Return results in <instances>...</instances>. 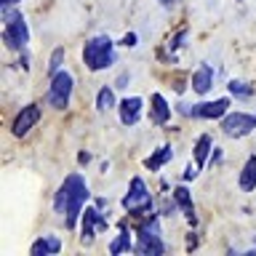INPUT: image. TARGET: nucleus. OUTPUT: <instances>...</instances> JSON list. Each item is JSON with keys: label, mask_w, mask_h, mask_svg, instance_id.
Returning a JSON list of instances; mask_svg holds the SVG:
<instances>
[{"label": "nucleus", "mask_w": 256, "mask_h": 256, "mask_svg": "<svg viewBox=\"0 0 256 256\" xmlns=\"http://www.w3.org/2000/svg\"><path fill=\"white\" fill-rule=\"evenodd\" d=\"M91 192H88V182L80 174H70L62 182V187L54 195V211L67 219V227L75 230L78 216H83V206L88 203Z\"/></svg>", "instance_id": "nucleus-1"}, {"label": "nucleus", "mask_w": 256, "mask_h": 256, "mask_svg": "<svg viewBox=\"0 0 256 256\" xmlns=\"http://www.w3.org/2000/svg\"><path fill=\"white\" fill-rule=\"evenodd\" d=\"M83 62L91 72L107 70L112 62H115V43H112L110 35H96L86 43L83 48Z\"/></svg>", "instance_id": "nucleus-2"}, {"label": "nucleus", "mask_w": 256, "mask_h": 256, "mask_svg": "<svg viewBox=\"0 0 256 256\" xmlns=\"http://www.w3.org/2000/svg\"><path fill=\"white\" fill-rule=\"evenodd\" d=\"M3 22H6V30H3L6 48H11V51H22V48L30 43V30H27L24 16L8 6V8H3Z\"/></svg>", "instance_id": "nucleus-3"}, {"label": "nucleus", "mask_w": 256, "mask_h": 256, "mask_svg": "<svg viewBox=\"0 0 256 256\" xmlns=\"http://www.w3.org/2000/svg\"><path fill=\"white\" fill-rule=\"evenodd\" d=\"M72 88H75V78L67 70H59L56 75H51V86L46 91V104L54 110H67L72 99Z\"/></svg>", "instance_id": "nucleus-4"}, {"label": "nucleus", "mask_w": 256, "mask_h": 256, "mask_svg": "<svg viewBox=\"0 0 256 256\" xmlns=\"http://www.w3.org/2000/svg\"><path fill=\"white\" fill-rule=\"evenodd\" d=\"M123 208L134 216H147L152 214L155 208V200H152L150 190L144 187V179L142 176H134L131 179V187H128V195L123 198Z\"/></svg>", "instance_id": "nucleus-5"}, {"label": "nucleus", "mask_w": 256, "mask_h": 256, "mask_svg": "<svg viewBox=\"0 0 256 256\" xmlns=\"http://www.w3.org/2000/svg\"><path fill=\"white\" fill-rule=\"evenodd\" d=\"M256 128V115L251 112H227L222 118V134L230 139H243Z\"/></svg>", "instance_id": "nucleus-6"}, {"label": "nucleus", "mask_w": 256, "mask_h": 256, "mask_svg": "<svg viewBox=\"0 0 256 256\" xmlns=\"http://www.w3.org/2000/svg\"><path fill=\"white\" fill-rule=\"evenodd\" d=\"M230 110V99H216V102H200V104H192L187 110V104H182V112L184 115H192V118H200V120H216V118H224Z\"/></svg>", "instance_id": "nucleus-7"}, {"label": "nucleus", "mask_w": 256, "mask_h": 256, "mask_svg": "<svg viewBox=\"0 0 256 256\" xmlns=\"http://www.w3.org/2000/svg\"><path fill=\"white\" fill-rule=\"evenodd\" d=\"M110 227V222L102 216V208H86L83 211V235H80V240H83L86 246H91L94 243V238H96V232H107Z\"/></svg>", "instance_id": "nucleus-8"}, {"label": "nucleus", "mask_w": 256, "mask_h": 256, "mask_svg": "<svg viewBox=\"0 0 256 256\" xmlns=\"http://www.w3.org/2000/svg\"><path fill=\"white\" fill-rule=\"evenodd\" d=\"M38 120H40V104H27V107H22L19 115L14 118L11 134L14 136H27L32 128L38 126Z\"/></svg>", "instance_id": "nucleus-9"}, {"label": "nucleus", "mask_w": 256, "mask_h": 256, "mask_svg": "<svg viewBox=\"0 0 256 256\" xmlns=\"http://www.w3.org/2000/svg\"><path fill=\"white\" fill-rule=\"evenodd\" d=\"M142 99L139 96H126L123 102L118 104V112H120V123L123 126H136L142 118Z\"/></svg>", "instance_id": "nucleus-10"}, {"label": "nucleus", "mask_w": 256, "mask_h": 256, "mask_svg": "<svg viewBox=\"0 0 256 256\" xmlns=\"http://www.w3.org/2000/svg\"><path fill=\"white\" fill-rule=\"evenodd\" d=\"M211 86H214V70H211V64H208V62H203L198 67V72L192 75V91L203 96V94L211 91Z\"/></svg>", "instance_id": "nucleus-11"}, {"label": "nucleus", "mask_w": 256, "mask_h": 256, "mask_svg": "<svg viewBox=\"0 0 256 256\" xmlns=\"http://www.w3.org/2000/svg\"><path fill=\"white\" fill-rule=\"evenodd\" d=\"M150 118L155 120L158 126H166L168 120H171V107H168V102L160 94L150 96Z\"/></svg>", "instance_id": "nucleus-12"}, {"label": "nucleus", "mask_w": 256, "mask_h": 256, "mask_svg": "<svg viewBox=\"0 0 256 256\" xmlns=\"http://www.w3.org/2000/svg\"><path fill=\"white\" fill-rule=\"evenodd\" d=\"M59 251H62V240L56 238V235L38 238L35 243H32V248H30L32 256H51V254H59Z\"/></svg>", "instance_id": "nucleus-13"}, {"label": "nucleus", "mask_w": 256, "mask_h": 256, "mask_svg": "<svg viewBox=\"0 0 256 256\" xmlns=\"http://www.w3.org/2000/svg\"><path fill=\"white\" fill-rule=\"evenodd\" d=\"M174 198H176V203H179L182 214L187 216V222L195 227V224H198V216H195V203H192L190 190H187V187H176V190H174Z\"/></svg>", "instance_id": "nucleus-14"}, {"label": "nucleus", "mask_w": 256, "mask_h": 256, "mask_svg": "<svg viewBox=\"0 0 256 256\" xmlns=\"http://www.w3.org/2000/svg\"><path fill=\"white\" fill-rule=\"evenodd\" d=\"M134 251L142 256H160V254H166V243H163V238H139Z\"/></svg>", "instance_id": "nucleus-15"}, {"label": "nucleus", "mask_w": 256, "mask_h": 256, "mask_svg": "<svg viewBox=\"0 0 256 256\" xmlns=\"http://www.w3.org/2000/svg\"><path fill=\"white\" fill-rule=\"evenodd\" d=\"M171 158H174V147H171V144H163V147H158L147 160H144V166H147L150 171H160V168H163Z\"/></svg>", "instance_id": "nucleus-16"}, {"label": "nucleus", "mask_w": 256, "mask_h": 256, "mask_svg": "<svg viewBox=\"0 0 256 256\" xmlns=\"http://www.w3.org/2000/svg\"><path fill=\"white\" fill-rule=\"evenodd\" d=\"M238 184H240V190H243V192L256 190V155H251V158L246 160V166H243V171H240Z\"/></svg>", "instance_id": "nucleus-17"}, {"label": "nucleus", "mask_w": 256, "mask_h": 256, "mask_svg": "<svg viewBox=\"0 0 256 256\" xmlns=\"http://www.w3.org/2000/svg\"><path fill=\"white\" fill-rule=\"evenodd\" d=\"M134 243H131V230H128L126 219L120 222V235L110 243V254H123V251H134Z\"/></svg>", "instance_id": "nucleus-18"}, {"label": "nucleus", "mask_w": 256, "mask_h": 256, "mask_svg": "<svg viewBox=\"0 0 256 256\" xmlns=\"http://www.w3.org/2000/svg\"><path fill=\"white\" fill-rule=\"evenodd\" d=\"M214 150V142H211V136L203 134V136H198V142H195V163L203 168L206 166V160H208V152Z\"/></svg>", "instance_id": "nucleus-19"}, {"label": "nucleus", "mask_w": 256, "mask_h": 256, "mask_svg": "<svg viewBox=\"0 0 256 256\" xmlns=\"http://www.w3.org/2000/svg\"><path fill=\"white\" fill-rule=\"evenodd\" d=\"M115 107V91H112L110 86H104L99 94H96V110L99 112H107V110H112Z\"/></svg>", "instance_id": "nucleus-20"}, {"label": "nucleus", "mask_w": 256, "mask_h": 256, "mask_svg": "<svg viewBox=\"0 0 256 256\" xmlns=\"http://www.w3.org/2000/svg\"><path fill=\"white\" fill-rule=\"evenodd\" d=\"M230 94L232 96H240V99H248V96H254V88L248 86V83H243V80H230Z\"/></svg>", "instance_id": "nucleus-21"}, {"label": "nucleus", "mask_w": 256, "mask_h": 256, "mask_svg": "<svg viewBox=\"0 0 256 256\" xmlns=\"http://www.w3.org/2000/svg\"><path fill=\"white\" fill-rule=\"evenodd\" d=\"M64 56H67V51H64V48H54L51 59H48V72H51V75H56V72L62 70V64H64Z\"/></svg>", "instance_id": "nucleus-22"}, {"label": "nucleus", "mask_w": 256, "mask_h": 256, "mask_svg": "<svg viewBox=\"0 0 256 256\" xmlns=\"http://www.w3.org/2000/svg\"><path fill=\"white\" fill-rule=\"evenodd\" d=\"M176 208H179V203H176V198H171V200H163V206H160V214L163 216H171V214H176Z\"/></svg>", "instance_id": "nucleus-23"}, {"label": "nucleus", "mask_w": 256, "mask_h": 256, "mask_svg": "<svg viewBox=\"0 0 256 256\" xmlns=\"http://www.w3.org/2000/svg\"><path fill=\"white\" fill-rule=\"evenodd\" d=\"M184 38H187V30H179L174 38H168V48H171V51H176V48L184 43Z\"/></svg>", "instance_id": "nucleus-24"}, {"label": "nucleus", "mask_w": 256, "mask_h": 256, "mask_svg": "<svg viewBox=\"0 0 256 256\" xmlns=\"http://www.w3.org/2000/svg\"><path fill=\"white\" fill-rule=\"evenodd\" d=\"M198 171H200V166L195 163V166H187V168H184V182H190V179H195V176H198Z\"/></svg>", "instance_id": "nucleus-25"}, {"label": "nucleus", "mask_w": 256, "mask_h": 256, "mask_svg": "<svg viewBox=\"0 0 256 256\" xmlns=\"http://www.w3.org/2000/svg\"><path fill=\"white\" fill-rule=\"evenodd\" d=\"M120 46H126V48H134L136 46V32H126L123 40H120Z\"/></svg>", "instance_id": "nucleus-26"}, {"label": "nucleus", "mask_w": 256, "mask_h": 256, "mask_svg": "<svg viewBox=\"0 0 256 256\" xmlns=\"http://www.w3.org/2000/svg\"><path fill=\"white\" fill-rule=\"evenodd\" d=\"M219 160H222V150H219V147H214V150H211V158H208V163L214 166V163H219Z\"/></svg>", "instance_id": "nucleus-27"}, {"label": "nucleus", "mask_w": 256, "mask_h": 256, "mask_svg": "<svg viewBox=\"0 0 256 256\" xmlns=\"http://www.w3.org/2000/svg\"><path fill=\"white\" fill-rule=\"evenodd\" d=\"M19 67H22V70H30V56H27V54L19 56Z\"/></svg>", "instance_id": "nucleus-28"}, {"label": "nucleus", "mask_w": 256, "mask_h": 256, "mask_svg": "<svg viewBox=\"0 0 256 256\" xmlns=\"http://www.w3.org/2000/svg\"><path fill=\"white\" fill-rule=\"evenodd\" d=\"M128 80H131V75H128V72H123V75L118 78V88H126V83Z\"/></svg>", "instance_id": "nucleus-29"}, {"label": "nucleus", "mask_w": 256, "mask_h": 256, "mask_svg": "<svg viewBox=\"0 0 256 256\" xmlns=\"http://www.w3.org/2000/svg\"><path fill=\"white\" fill-rule=\"evenodd\" d=\"M88 160H91V152H80V155H78V163L80 166H86Z\"/></svg>", "instance_id": "nucleus-30"}, {"label": "nucleus", "mask_w": 256, "mask_h": 256, "mask_svg": "<svg viewBox=\"0 0 256 256\" xmlns=\"http://www.w3.org/2000/svg\"><path fill=\"white\" fill-rule=\"evenodd\" d=\"M195 246H198V238L190 235V238H187V248H195Z\"/></svg>", "instance_id": "nucleus-31"}, {"label": "nucleus", "mask_w": 256, "mask_h": 256, "mask_svg": "<svg viewBox=\"0 0 256 256\" xmlns=\"http://www.w3.org/2000/svg\"><path fill=\"white\" fill-rule=\"evenodd\" d=\"M16 3H19V0H0V6H3V8H8V6H16Z\"/></svg>", "instance_id": "nucleus-32"}, {"label": "nucleus", "mask_w": 256, "mask_h": 256, "mask_svg": "<svg viewBox=\"0 0 256 256\" xmlns=\"http://www.w3.org/2000/svg\"><path fill=\"white\" fill-rule=\"evenodd\" d=\"M160 6H166V8H168V6H171V0H160Z\"/></svg>", "instance_id": "nucleus-33"}, {"label": "nucleus", "mask_w": 256, "mask_h": 256, "mask_svg": "<svg viewBox=\"0 0 256 256\" xmlns=\"http://www.w3.org/2000/svg\"><path fill=\"white\" fill-rule=\"evenodd\" d=\"M174 3H179V0H171V6H174Z\"/></svg>", "instance_id": "nucleus-34"}, {"label": "nucleus", "mask_w": 256, "mask_h": 256, "mask_svg": "<svg viewBox=\"0 0 256 256\" xmlns=\"http://www.w3.org/2000/svg\"><path fill=\"white\" fill-rule=\"evenodd\" d=\"M238 3H243V0H238Z\"/></svg>", "instance_id": "nucleus-35"}]
</instances>
